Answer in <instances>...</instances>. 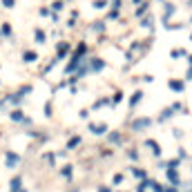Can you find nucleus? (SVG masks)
<instances>
[{"label":"nucleus","mask_w":192,"mask_h":192,"mask_svg":"<svg viewBox=\"0 0 192 192\" xmlns=\"http://www.w3.org/2000/svg\"><path fill=\"white\" fill-rule=\"evenodd\" d=\"M31 92V87H22L18 94H14V96H9V99H5L7 103H11V105H20L22 103V99H25V94H29Z\"/></svg>","instance_id":"obj_1"},{"label":"nucleus","mask_w":192,"mask_h":192,"mask_svg":"<svg viewBox=\"0 0 192 192\" xmlns=\"http://www.w3.org/2000/svg\"><path fill=\"white\" fill-rule=\"evenodd\" d=\"M150 125H152V118H134V121H132V130H134V132L148 130Z\"/></svg>","instance_id":"obj_2"},{"label":"nucleus","mask_w":192,"mask_h":192,"mask_svg":"<svg viewBox=\"0 0 192 192\" xmlns=\"http://www.w3.org/2000/svg\"><path fill=\"white\" fill-rule=\"evenodd\" d=\"M165 177H167V181H170V185H181V181H179V172H177V167H165Z\"/></svg>","instance_id":"obj_3"},{"label":"nucleus","mask_w":192,"mask_h":192,"mask_svg":"<svg viewBox=\"0 0 192 192\" xmlns=\"http://www.w3.org/2000/svg\"><path fill=\"white\" fill-rule=\"evenodd\" d=\"M83 63V54H78V52H74V56H71V60H69V65L65 67V71H67V74H71V71H74L78 65Z\"/></svg>","instance_id":"obj_4"},{"label":"nucleus","mask_w":192,"mask_h":192,"mask_svg":"<svg viewBox=\"0 0 192 192\" xmlns=\"http://www.w3.org/2000/svg\"><path fill=\"white\" fill-rule=\"evenodd\" d=\"M20 163V156L16 154V152H5V165L9 167V170H11V167H16Z\"/></svg>","instance_id":"obj_5"},{"label":"nucleus","mask_w":192,"mask_h":192,"mask_svg":"<svg viewBox=\"0 0 192 192\" xmlns=\"http://www.w3.org/2000/svg\"><path fill=\"white\" fill-rule=\"evenodd\" d=\"M103 69H105V60H101V58L89 60V71H103Z\"/></svg>","instance_id":"obj_6"},{"label":"nucleus","mask_w":192,"mask_h":192,"mask_svg":"<svg viewBox=\"0 0 192 192\" xmlns=\"http://www.w3.org/2000/svg\"><path fill=\"white\" fill-rule=\"evenodd\" d=\"M89 132H92V134H96V136H103V134L107 132V125H105V123H99V125L89 123Z\"/></svg>","instance_id":"obj_7"},{"label":"nucleus","mask_w":192,"mask_h":192,"mask_svg":"<svg viewBox=\"0 0 192 192\" xmlns=\"http://www.w3.org/2000/svg\"><path fill=\"white\" fill-rule=\"evenodd\" d=\"M56 54H58V60H63V58L69 54V42H58V47H56Z\"/></svg>","instance_id":"obj_8"},{"label":"nucleus","mask_w":192,"mask_h":192,"mask_svg":"<svg viewBox=\"0 0 192 192\" xmlns=\"http://www.w3.org/2000/svg\"><path fill=\"white\" fill-rule=\"evenodd\" d=\"M145 145H148V148L152 150V154H154V156H161V145H159V143H156V141H152V138H148V141H145Z\"/></svg>","instance_id":"obj_9"},{"label":"nucleus","mask_w":192,"mask_h":192,"mask_svg":"<svg viewBox=\"0 0 192 192\" xmlns=\"http://www.w3.org/2000/svg\"><path fill=\"white\" fill-rule=\"evenodd\" d=\"M167 87H170L172 92H183L185 89V83L183 81H167Z\"/></svg>","instance_id":"obj_10"},{"label":"nucleus","mask_w":192,"mask_h":192,"mask_svg":"<svg viewBox=\"0 0 192 192\" xmlns=\"http://www.w3.org/2000/svg\"><path fill=\"white\" fill-rule=\"evenodd\" d=\"M9 118H11V121H16V123H22V121H25V112H22V110H14V112L9 114Z\"/></svg>","instance_id":"obj_11"},{"label":"nucleus","mask_w":192,"mask_h":192,"mask_svg":"<svg viewBox=\"0 0 192 192\" xmlns=\"http://www.w3.org/2000/svg\"><path fill=\"white\" fill-rule=\"evenodd\" d=\"M34 38H36L38 45H45V42H47V34H45L42 29H36V31H34Z\"/></svg>","instance_id":"obj_12"},{"label":"nucleus","mask_w":192,"mask_h":192,"mask_svg":"<svg viewBox=\"0 0 192 192\" xmlns=\"http://www.w3.org/2000/svg\"><path fill=\"white\" fill-rule=\"evenodd\" d=\"M141 99H143V92H134V94L130 96V107H136V105L141 103Z\"/></svg>","instance_id":"obj_13"},{"label":"nucleus","mask_w":192,"mask_h":192,"mask_svg":"<svg viewBox=\"0 0 192 192\" xmlns=\"http://www.w3.org/2000/svg\"><path fill=\"white\" fill-rule=\"evenodd\" d=\"M22 60H25V63H34V60H38V54L36 52H22Z\"/></svg>","instance_id":"obj_14"},{"label":"nucleus","mask_w":192,"mask_h":192,"mask_svg":"<svg viewBox=\"0 0 192 192\" xmlns=\"http://www.w3.org/2000/svg\"><path fill=\"white\" fill-rule=\"evenodd\" d=\"M174 5H170V3H167L165 5V16H163V22H165V25H167V18H170V16H174Z\"/></svg>","instance_id":"obj_15"},{"label":"nucleus","mask_w":192,"mask_h":192,"mask_svg":"<svg viewBox=\"0 0 192 192\" xmlns=\"http://www.w3.org/2000/svg\"><path fill=\"white\" fill-rule=\"evenodd\" d=\"M20 183H22V179H20V177H14V179L9 181V190H11V192L20 190Z\"/></svg>","instance_id":"obj_16"},{"label":"nucleus","mask_w":192,"mask_h":192,"mask_svg":"<svg viewBox=\"0 0 192 192\" xmlns=\"http://www.w3.org/2000/svg\"><path fill=\"white\" fill-rule=\"evenodd\" d=\"M172 116H174V107H167V110L161 112V118H159V121H167V118H172Z\"/></svg>","instance_id":"obj_17"},{"label":"nucleus","mask_w":192,"mask_h":192,"mask_svg":"<svg viewBox=\"0 0 192 192\" xmlns=\"http://www.w3.org/2000/svg\"><path fill=\"white\" fill-rule=\"evenodd\" d=\"M76 145H81V136H71V138L67 141V150H74Z\"/></svg>","instance_id":"obj_18"},{"label":"nucleus","mask_w":192,"mask_h":192,"mask_svg":"<svg viewBox=\"0 0 192 192\" xmlns=\"http://www.w3.org/2000/svg\"><path fill=\"white\" fill-rule=\"evenodd\" d=\"M130 170H132V174H134L136 179H145V177H148L145 170H141V167H130Z\"/></svg>","instance_id":"obj_19"},{"label":"nucleus","mask_w":192,"mask_h":192,"mask_svg":"<svg viewBox=\"0 0 192 192\" xmlns=\"http://www.w3.org/2000/svg\"><path fill=\"white\" fill-rule=\"evenodd\" d=\"M148 9H150V5H148V3H141V7L136 9V16H143V14L148 11Z\"/></svg>","instance_id":"obj_20"},{"label":"nucleus","mask_w":192,"mask_h":192,"mask_svg":"<svg viewBox=\"0 0 192 192\" xmlns=\"http://www.w3.org/2000/svg\"><path fill=\"white\" fill-rule=\"evenodd\" d=\"M60 174H63L65 179H69V177H71V165H65V167H60Z\"/></svg>","instance_id":"obj_21"},{"label":"nucleus","mask_w":192,"mask_h":192,"mask_svg":"<svg viewBox=\"0 0 192 192\" xmlns=\"http://www.w3.org/2000/svg\"><path fill=\"white\" fill-rule=\"evenodd\" d=\"M105 29V25H103V22H94V25H92V31H96V34H101Z\"/></svg>","instance_id":"obj_22"},{"label":"nucleus","mask_w":192,"mask_h":192,"mask_svg":"<svg viewBox=\"0 0 192 192\" xmlns=\"http://www.w3.org/2000/svg\"><path fill=\"white\" fill-rule=\"evenodd\" d=\"M121 101H123V94H114V96H112V101H110V105H118Z\"/></svg>","instance_id":"obj_23"},{"label":"nucleus","mask_w":192,"mask_h":192,"mask_svg":"<svg viewBox=\"0 0 192 192\" xmlns=\"http://www.w3.org/2000/svg\"><path fill=\"white\" fill-rule=\"evenodd\" d=\"M107 7V0H96L94 3V9H105Z\"/></svg>","instance_id":"obj_24"},{"label":"nucleus","mask_w":192,"mask_h":192,"mask_svg":"<svg viewBox=\"0 0 192 192\" xmlns=\"http://www.w3.org/2000/svg\"><path fill=\"white\" fill-rule=\"evenodd\" d=\"M181 56H188V52L185 49H174L172 52V58H181Z\"/></svg>","instance_id":"obj_25"},{"label":"nucleus","mask_w":192,"mask_h":192,"mask_svg":"<svg viewBox=\"0 0 192 192\" xmlns=\"http://www.w3.org/2000/svg\"><path fill=\"white\" fill-rule=\"evenodd\" d=\"M110 143H121V136H118V132H112V134H110Z\"/></svg>","instance_id":"obj_26"},{"label":"nucleus","mask_w":192,"mask_h":192,"mask_svg":"<svg viewBox=\"0 0 192 192\" xmlns=\"http://www.w3.org/2000/svg\"><path fill=\"white\" fill-rule=\"evenodd\" d=\"M179 163H181V159H172V161L165 163V167H179Z\"/></svg>","instance_id":"obj_27"},{"label":"nucleus","mask_w":192,"mask_h":192,"mask_svg":"<svg viewBox=\"0 0 192 192\" xmlns=\"http://www.w3.org/2000/svg\"><path fill=\"white\" fill-rule=\"evenodd\" d=\"M152 22H154V18H152V16L143 18V27H152Z\"/></svg>","instance_id":"obj_28"},{"label":"nucleus","mask_w":192,"mask_h":192,"mask_svg":"<svg viewBox=\"0 0 192 192\" xmlns=\"http://www.w3.org/2000/svg\"><path fill=\"white\" fill-rule=\"evenodd\" d=\"M52 9H54V11H60V9H63V0H56V3L52 5Z\"/></svg>","instance_id":"obj_29"},{"label":"nucleus","mask_w":192,"mask_h":192,"mask_svg":"<svg viewBox=\"0 0 192 192\" xmlns=\"http://www.w3.org/2000/svg\"><path fill=\"white\" fill-rule=\"evenodd\" d=\"M107 103H110L107 99H101V101H96V103H94V110H96V107H103V105H107Z\"/></svg>","instance_id":"obj_30"},{"label":"nucleus","mask_w":192,"mask_h":192,"mask_svg":"<svg viewBox=\"0 0 192 192\" xmlns=\"http://www.w3.org/2000/svg\"><path fill=\"white\" fill-rule=\"evenodd\" d=\"M3 36H11V27L7 25V22H5V25H3Z\"/></svg>","instance_id":"obj_31"},{"label":"nucleus","mask_w":192,"mask_h":192,"mask_svg":"<svg viewBox=\"0 0 192 192\" xmlns=\"http://www.w3.org/2000/svg\"><path fill=\"white\" fill-rule=\"evenodd\" d=\"M3 5H5V7H7V9H11V7H14V5H16V0H3Z\"/></svg>","instance_id":"obj_32"},{"label":"nucleus","mask_w":192,"mask_h":192,"mask_svg":"<svg viewBox=\"0 0 192 192\" xmlns=\"http://www.w3.org/2000/svg\"><path fill=\"white\" fill-rule=\"evenodd\" d=\"M45 116H52V105H49V103L45 105Z\"/></svg>","instance_id":"obj_33"},{"label":"nucleus","mask_w":192,"mask_h":192,"mask_svg":"<svg viewBox=\"0 0 192 192\" xmlns=\"http://www.w3.org/2000/svg\"><path fill=\"white\" fill-rule=\"evenodd\" d=\"M163 192H179V188H177V185H170V188H165Z\"/></svg>","instance_id":"obj_34"},{"label":"nucleus","mask_w":192,"mask_h":192,"mask_svg":"<svg viewBox=\"0 0 192 192\" xmlns=\"http://www.w3.org/2000/svg\"><path fill=\"white\" fill-rule=\"evenodd\" d=\"M110 18H112V20L118 18V9H112V11H110Z\"/></svg>","instance_id":"obj_35"},{"label":"nucleus","mask_w":192,"mask_h":192,"mask_svg":"<svg viewBox=\"0 0 192 192\" xmlns=\"http://www.w3.org/2000/svg\"><path fill=\"white\" fill-rule=\"evenodd\" d=\"M127 156H130L132 161H136V159H138V154H136V152H127Z\"/></svg>","instance_id":"obj_36"},{"label":"nucleus","mask_w":192,"mask_h":192,"mask_svg":"<svg viewBox=\"0 0 192 192\" xmlns=\"http://www.w3.org/2000/svg\"><path fill=\"white\" fill-rule=\"evenodd\" d=\"M99 192H112V188H107V185H101V188H99Z\"/></svg>","instance_id":"obj_37"},{"label":"nucleus","mask_w":192,"mask_h":192,"mask_svg":"<svg viewBox=\"0 0 192 192\" xmlns=\"http://www.w3.org/2000/svg\"><path fill=\"white\" fill-rule=\"evenodd\" d=\"M112 5H114V9H118L121 7V0H112Z\"/></svg>","instance_id":"obj_38"},{"label":"nucleus","mask_w":192,"mask_h":192,"mask_svg":"<svg viewBox=\"0 0 192 192\" xmlns=\"http://www.w3.org/2000/svg\"><path fill=\"white\" fill-rule=\"evenodd\" d=\"M185 78H188V81H192V65H190V71L185 74Z\"/></svg>","instance_id":"obj_39"},{"label":"nucleus","mask_w":192,"mask_h":192,"mask_svg":"<svg viewBox=\"0 0 192 192\" xmlns=\"http://www.w3.org/2000/svg\"><path fill=\"white\" fill-rule=\"evenodd\" d=\"M185 192H192V183H188V185H185Z\"/></svg>","instance_id":"obj_40"},{"label":"nucleus","mask_w":192,"mask_h":192,"mask_svg":"<svg viewBox=\"0 0 192 192\" xmlns=\"http://www.w3.org/2000/svg\"><path fill=\"white\" fill-rule=\"evenodd\" d=\"M5 105H7V101H0V110H3Z\"/></svg>","instance_id":"obj_41"},{"label":"nucleus","mask_w":192,"mask_h":192,"mask_svg":"<svg viewBox=\"0 0 192 192\" xmlns=\"http://www.w3.org/2000/svg\"><path fill=\"white\" fill-rule=\"evenodd\" d=\"M188 63H190V65H192V54H188Z\"/></svg>","instance_id":"obj_42"},{"label":"nucleus","mask_w":192,"mask_h":192,"mask_svg":"<svg viewBox=\"0 0 192 192\" xmlns=\"http://www.w3.org/2000/svg\"><path fill=\"white\" fill-rule=\"evenodd\" d=\"M16 192H27V190H22V188H20V190H16Z\"/></svg>","instance_id":"obj_43"},{"label":"nucleus","mask_w":192,"mask_h":192,"mask_svg":"<svg viewBox=\"0 0 192 192\" xmlns=\"http://www.w3.org/2000/svg\"><path fill=\"white\" fill-rule=\"evenodd\" d=\"M134 3H141V0H134Z\"/></svg>","instance_id":"obj_44"},{"label":"nucleus","mask_w":192,"mask_h":192,"mask_svg":"<svg viewBox=\"0 0 192 192\" xmlns=\"http://www.w3.org/2000/svg\"><path fill=\"white\" fill-rule=\"evenodd\" d=\"M190 40H192V36H190Z\"/></svg>","instance_id":"obj_45"}]
</instances>
